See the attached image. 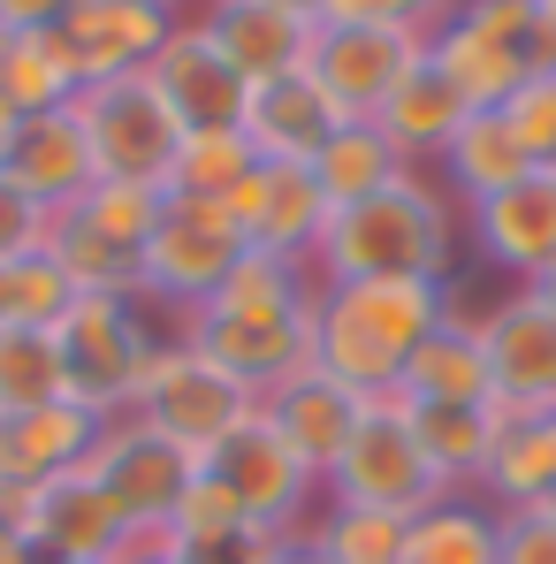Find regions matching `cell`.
I'll return each instance as SVG.
<instances>
[{"label": "cell", "instance_id": "1", "mask_svg": "<svg viewBox=\"0 0 556 564\" xmlns=\"http://www.w3.org/2000/svg\"><path fill=\"white\" fill-rule=\"evenodd\" d=\"M184 344L268 397L275 381L313 367V268L244 252V268L184 321Z\"/></svg>", "mask_w": 556, "mask_h": 564}, {"label": "cell", "instance_id": "2", "mask_svg": "<svg viewBox=\"0 0 556 564\" xmlns=\"http://www.w3.org/2000/svg\"><path fill=\"white\" fill-rule=\"evenodd\" d=\"M458 214L465 206L427 169H404L373 198L336 206V221L313 252V282H443L450 290Z\"/></svg>", "mask_w": 556, "mask_h": 564}, {"label": "cell", "instance_id": "3", "mask_svg": "<svg viewBox=\"0 0 556 564\" xmlns=\"http://www.w3.org/2000/svg\"><path fill=\"white\" fill-rule=\"evenodd\" d=\"M443 282H313V367L359 397L396 389L412 351L443 328Z\"/></svg>", "mask_w": 556, "mask_h": 564}, {"label": "cell", "instance_id": "4", "mask_svg": "<svg viewBox=\"0 0 556 564\" xmlns=\"http://www.w3.org/2000/svg\"><path fill=\"white\" fill-rule=\"evenodd\" d=\"M328 503H359V511H396V519H419L450 496V480L435 473V458L419 451V427H412V404L396 389H381L359 404V427L344 443V458L328 466Z\"/></svg>", "mask_w": 556, "mask_h": 564}, {"label": "cell", "instance_id": "5", "mask_svg": "<svg viewBox=\"0 0 556 564\" xmlns=\"http://www.w3.org/2000/svg\"><path fill=\"white\" fill-rule=\"evenodd\" d=\"M54 336H62V367H69V404H85L99 420L138 412L153 359L176 344L145 321V297H77Z\"/></svg>", "mask_w": 556, "mask_h": 564}, {"label": "cell", "instance_id": "6", "mask_svg": "<svg viewBox=\"0 0 556 564\" xmlns=\"http://www.w3.org/2000/svg\"><path fill=\"white\" fill-rule=\"evenodd\" d=\"M244 252L252 245H244V229H237V214L221 198L168 191V214H161V229L138 252V297L161 305V313H176V321H190L221 282L244 268Z\"/></svg>", "mask_w": 556, "mask_h": 564}, {"label": "cell", "instance_id": "7", "mask_svg": "<svg viewBox=\"0 0 556 564\" xmlns=\"http://www.w3.org/2000/svg\"><path fill=\"white\" fill-rule=\"evenodd\" d=\"M77 122L92 138L99 184H145L168 191L176 184V161H184V122L168 115V99L153 93V77H107L77 93Z\"/></svg>", "mask_w": 556, "mask_h": 564}, {"label": "cell", "instance_id": "8", "mask_svg": "<svg viewBox=\"0 0 556 564\" xmlns=\"http://www.w3.org/2000/svg\"><path fill=\"white\" fill-rule=\"evenodd\" d=\"M260 412V397L244 389L237 375H221L206 351H190L184 336L153 359V375H145V389H138V420H153L176 451H190L198 466L244 427Z\"/></svg>", "mask_w": 556, "mask_h": 564}, {"label": "cell", "instance_id": "9", "mask_svg": "<svg viewBox=\"0 0 556 564\" xmlns=\"http://www.w3.org/2000/svg\"><path fill=\"white\" fill-rule=\"evenodd\" d=\"M85 473L115 496V511H122L138 534H168V519H176V503H184L198 458L176 451L153 420L115 412V420H99V443H92V458H85Z\"/></svg>", "mask_w": 556, "mask_h": 564}, {"label": "cell", "instance_id": "10", "mask_svg": "<svg viewBox=\"0 0 556 564\" xmlns=\"http://www.w3.org/2000/svg\"><path fill=\"white\" fill-rule=\"evenodd\" d=\"M427 62V31L404 23H320L313 39V85L336 99L344 122H373L389 99L404 93V77Z\"/></svg>", "mask_w": 556, "mask_h": 564}, {"label": "cell", "instance_id": "11", "mask_svg": "<svg viewBox=\"0 0 556 564\" xmlns=\"http://www.w3.org/2000/svg\"><path fill=\"white\" fill-rule=\"evenodd\" d=\"M458 305V297H450ZM465 313V305H458ZM480 328V351H488V381H495V404L511 420H534V412H556V313L511 282L488 313H465Z\"/></svg>", "mask_w": 556, "mask_h": 564}, {"label": "cell", "instance_id": "12", "mask_svg": "<svg viewBox=\"0 0 556 564\" xmlns=\"http://www.w3.org/2000/svg\"><path fill=\"white\" fill-rule=\"evenodd\" d=\"M206 466L237 488V503L252 511V527H260V534H275V542H282V534H305V527H313L320 473L290 451V435H282L268 412H252V420H244V427H237ZM320 503H328V496H320Z\"/></svg>", "mask_w": 556, "mask_h": 564}, {"label": "cell", "instance_id": "13", "mask_svg": "<svg viewBox=\"0 0 556 564\" xmlns=\"http://www.w3.org/2000/svg\"><path fill=\"white\" fill-rule=\"evenodd\" d=\"M176 23L184 15H153V8H130V0H62V15L46 23V39H54L69 85L85 93V85H107V77L153 69Z\"/></svg>", "mask_w": 556, "mask_h": 564}, {"label": "cell", "instance_id": "14", "mask_svg": "<svg viewBox=\"0 0 556 564\" xmlns=\"http://www.w3.org/2000/svg\"><path fill=\"white\" fill-rule=\"evenodd\" d=\"M221 206L237 214V229H244L252 252L297 260V268H313V252H320V237H328V221H336L328 191L313 184V169H297V161H260Z\"/></svg>", "mask_w": 556, "mask_h": 564}, {"label": "cell", "instance_id": "15", "mask_svg": "<svg viewBox=\"0 0 556 564\" xmlns=\"http://www.w3.org/2000/svg\"><path fill=\"white\" fill-rule=\"evenodd\" d=\"M23 542L39 557H62V564H122L138 527L115 511V496L99 488L92 473H62L46 480L39 496H23Z\"/></svg>", "mask_w": 556, "mask_h": 564}, {"label": "cell", "instance_id": "16", "mask_svg": "<svg viewBox=\"0 0 556 564\" xmlns=\"http://www.w3.org/2000/svg\"><path fill=\"white\" fill-rule=\"evenodd\" d=\"M99 443V412L85 404H39V412H0V519L23 527V496H39L46 480L77 473Z\"/></svg>", "mask_w": 556, "mask_h": 564}, {"label": "cell", "instance_id": "17", "mask_svg": "<svg viewBox=\"0 0 556 564\" xmlns=\"http://www.w3.org/2000/svg\"><path fill=\"white\" fill-rule=\"evenodd\" d=\"M190 23L237 62L244 85H275L290 69H305L313 39H320V23L297 15L290 0H206V8H190Z\"/></svg>", "mask_w": 556, "mask_h": 564}, {"label": "cell", "instance_id": "18", "mask_svg": "<svg viewBox=\"0 0 556 564\" xmlns=\"http://www.w3.org/2000/svg\"><path fill=\"white\" fill-rule=\"evenodd\" d=\"M145 77H153V93L168 99V115H176L184 130H237V122L252 115V85L237 77V62H229L190 15L168 31V46H161V62H153Z\"/></svg>", "mask_w": 556, "mask_h": 564}, {"label": "cell", "instance_id": "19", "mask_svg": "<svg viewBox=\"0 0 556 564\" xmlns=\"http://www.w3.org/2000/svg\"><path fill=\"white\" fill-rule=\"evenodd\" d=\"M465 229H472V245H480V260H488L495 275L534 282L556 260V176L534 169L526 184L465 206Z\"/></svg>", "mask_w": 556, "mask_h": 564}, {"label": "cell", "instance_id": "20", "mask_svg": "<svg viewBox=\"0 0 556 564\" xmlns=\"http://www.w3.org/2000/svg\"><path fill=\"white\" fill-rule=\"evenodd\" d=\"M8 184H23L39 206H46V214L85 206V191L99 184V161H92L85 122H77V99L15 122V145H8Z\"/></svg>", "mask_w": 556, "mask_h": 564}, {"label": "cell", "instance_id": "21", "mask_svg": "<svg viewBox=\"0 0 556 564\" xmlns=\"http://www.w3.org/2000/svg\"><path fill=\"white\" fill-rule=\"evenodd\" d=\"M359 404H367L359 389H344V381L320 375V367H297L290 381H275V389L260 397V412L290 435V451L320 473V488H328V466L344 458V443H351V427H359Z\"/></svg>", "mask_w": 556, "mask_h": 564}, {"label": "cell", "instance_id": "22", "mask_svg": "<svg viewBox=\"0 0 556 564\" xmlns=\"http://www.w3.org/2000/svg\"><path fill=\"white\" fill-rule=\"evenodd\" d=\"M168 542H176L190 564H260L275 550V534L252 527V511L237 503V488L214 466L190 473L184 503H176V519H168Z\"/></svg>", "mask_w": 556, "mask_h": 564}, {"label": "cell", "instance_id": "23", "mask_svg": "<svg viewBox=\"0 0 556 564\" xmlns=\"http://www.w3.org/2000/svg\"><path fill=\"white\" fill-rule=\"evenodd\" d=\"M336 99L313 85V69H290L275 85H252V115H244V130H252V145H260V161H297V169H313V153L336 138Z\"/></svg>", "mask_w": 556, "mask_h": 564}, {"label": "cell", "instance_id": "24", "mask_svg": "<svg viewBox=\"0 0 556 564\" xmlns=\"http://www.w3.org/2000/svg\"><path fill=\"white\" fill-rule=\"evenodd\" d=\"M542 161L511 138V122L495 115V107H472L458 122V138L435 153V176H443V191L458 198V206H480V198H495V191L526 184Z\"/></svg>", "mask_w": 556, "mask_h": 564}, {"label": "cell", "instance_id": "25", "mask_svg": "<svg viewBox=\"0 0 556 564\" xmlns=\"http://www.w3.org/2000/svg\"><path fill=\"white\" fill-rule=\"evenodd\" d=\"M404 404H495V381H488V351H480V328L465 321L458 305L443 313V328L412 351V367L396 381Z\"/></svg>", "mask_w": 556, "mask_h": 564}, {"label": "cell", "instance_id": "26", "mask_svg": "<svg viewBox=\"0 0 556 564\" xmlns=\"http://www.w3.org/2000/svg\"><path fill=\"white\" fill-rule=\"evenodd\" d=\"M412 427L435 473L450 480V496H480V473L503 435V404H412Z\"/></svg>", "mask_w": 556, "mask_h": 564}, {"label": "cell", "instance_id": "27", "mask_svg": "<svg viewBox=\"0 0 556 564\" xmlns=\"http://www.w3.org/2000/svg\"><path fill=\"white\" fill-rule=\"evenodd\" d=\"M465 115H472V107H465V93L450 85V77H443V69H435V62H419V69L404 77V93L389 99L373 122L389 130V145H396L412 169H435V153L458 138Z\"/></svg>", "mask_w": 556, "mask_h": 564}, {"label": "cell", "instance_id": "28", "mask_svg": "<svg viewBox=\"0 0 556 564\" xmlns=\"http://www.w3.org/2000/svg\"><path fill=\"white\" fill-rule=\"evenodd\" d=\"M480 496L495 511H526V503L556 496V412H534V420L503 412V435H495V458L480 473Z\"/></svg>", "mask_w": 556, "mask_h": 564}, {"label": "cell", "instance_id": "29", "mask_svg": "<svg viewBox=\"0 0 556 564\" xmlns=\"http://www.w3.org/2000/svg\"><path fill=\"white\" fill-rule=\"evenodd\" d=\"M503 550V511L488 496H443L404 527V564H495Z\"/></svg>", "mask_w": 556, "mask_h": 564}, {"label": "cell", "instance_id": "30", "mask_svg": "<svg viewBox=\"0 0 556 564\" xmlns=\"http://www.w3.org/2000/svg\"><path fill=\"white\" fill-rule=\"evenodd\" d=\"M412 161L389 145V130L381 122H336V138L313 153V184L328 191V206H359L373 198L381 184H396Z\"/></svg>", "mask_w": 556, "mask_h": 564}, {"label": "cell", "instance_id": "31", "mask_svg": "<svg viewBox=\"0 0 556 564\" xmlns=\"http://www.w3.org/2000/svg\"><path fill=\"white\" fill-rule=\"evenodd\" d=\"M427 62L450 77L465 93V107H503V99L519 93L526 77H534V54H511V46H488V39H472L458 23H443L435 39H427Z\"/></svg>", "mask_w": 556, "mask_h": 564}, {"label": "cell", "instance_id": "32", "mask_svg": "<svg viewBox=\"0 0 556 564\" xmlns=\"http://www.w3.org/2000/svg\"><path fill=\"white\" fill-rule=\"evenodd\" d=\"M77 85L54 54L46 31H0V107L23 122V115H46V107H69Z\"/></svg>", "mask_w": 556, "mask_h": 564}, {"label": "cell", "instance_id": "33", "mask_svg": "<svg viewBox=\"0 0 556 564\" xmlns=\"http://www.w3.org/2000/svg\"><path fill=\"white\" fill-rule=\"evenodd\" d=\"M46 260L77 282V297H138V260H130L122 245H107L85 214H54Z\"/></svg>", "mask_w": 556, "mask_h": 564}, {"label": "cell", "instance_id": "34", "mask_svg": "<svg viewBox=\"0 0 556 564\" xmlns=\"http://www.w3.org/2000/svg\"><path fill=\"white\" fill-rule=\"evenodd\" d=\"M69 397L62 336L54 328H0V412H39Z\"/></svg>", "mask_w": 556, "mask_h": 564}, {"label": "cell", "instance_id": "35", "mask_svg": "<svg viewBox=\"0 0 556 564\" xmlns=\"http://www.w3.org/2000/svg\"><path fill=\"white\" fill-rule=\"evenodd\" d=\"M404 527L396 511H359V503H320L305 542L320 550V564H404Z\"/></svg>", "mask_w": 556, "mask_h": 564}, {"label": "cell", "instance_id": "36", "mask_svg": "<svg viewBox=\"0 0 556 564\" xmlns=\"http://www.w3.org/2000/svg\"><path fill=\"white\" fill-rule=\"evenodd\" d=\"M252 169H260V145H252L244 122L237 130H184V161H176V184L168 191H184V198H229Z\"/></svg>", "mask_w": 556, "mask_h": 564}, {"label": "cell", "instance_id": "37", "mask_svg": "<svg viewBox=\"0 0 556 564\" xmlns=\"http://www.w3.org/2000/svg\"><path fill=\"white\" fill-rule=\"evenodd\" d=\"M69 305H77V282L62 275L46 252L0 268V321H8V328H62Z\"/></svg>", "mask_w": 556, "mask_h": 564}, {"label": "cell", "instance_id": "38", "mask_svg": "<svg viewBox=\"0 0 556 564\" xmlns=\"http://www.w3.org/2000/svg\"><path fill=\"white\" fill-rule=\"evenodd\" d=\"M69 214H85L107 245H122L130 260L145 252V237L161 229V214H168V191H145V184H92L85 191V206H69Z\"/></svg>", "mask_w": 556, "mask_h": 564}, {"label": "cell", "instance_id": "39", "mask_svg": "<svg viewBox=\"0 0 556 564\" xmlns=\"http://www.w3.org/2000/svg\"><path fill=\"white\" fill-rule=\"evenodd\" d=\"M495 115H503V122H511V138L549 169V161H556V69H534V77L503 99Z\"/></svg>", "mask_w": 556, "mask_h": 564}, {"label": "cell", "instance_id": "40", "mask_svg": "<svg viewBox=\"0 0 556 564\" xmlns=\"http://www.w3.org/2000/svg\"><path fill=\"white\" fill-rule=\"evenodd\" d=\"M46 237H54V214H46L23 184H8V176H0V268H15V260L46 252Z\"/></svg>", "mask_w": 556, "mask_h": 564}, {"label": "cell", "instance_id": "41", "mask_svg": "<svg viewBox=\"0 0 556 564\" xmlns=\"http://www.w3.org/2000/svg\"><path fill=\"white\" fill-rule=\"evenodd\" d=\"M458 0H328V23H404V31H443Z\"/></svg>", "mask_w": 556, "mask_h": 564}, {"label": "cell", "instance_id": "42", "mask_svg": "<svg viewBox=\"0 0 556 564\" xmlns=\"http://www.w3.org/2000/svg\"><path fill=\"white\" fill-rule=\"evenodd\" d=\"M495 564H556V519L542 511H503V550Z\"/></svg>", "mask_w": 556, "mask_h": 564}, {"label": "cell", "instance_id": "43", "mask_svg": "<svg viewBox=\"0 0 556 564\" xmlns=\"http://www.w3.org/2000/svg\"><path fill=\"white\" fill-rule=\"evenodd\" d=\"M62 15V0H0V31H46Z\"/></svg>", "mask_w": 556, "mask_h": 564}, {"label": "cell", "instance_id": "44", "mask_svg": "<svg viewBox=\"0 0 556 564\" xmlns=\"http://www.w3.org/2000/svg\"><path fill=\"white\" fill-rule=\"evenodd\" d=\"M122 564H190L184 550H176V542H168V534H138V542H130V557Z\"/></svg>", "mask_w": 556, "mask_h": 564}, {"label": "cell", "instance_id": "45", "mask_svg": "<svg viewBox=\"0 0 556 564\" xmlns=\"http://www.w3.org/2000/svg\"><path fill=\"white\" fill-rule=\"evenodd\" d=\"M260 564H320V550H313L305 534H282V542H275V550H268Z\"/></svg>", "mask_w": 556, "mask_h": 564}, {"label": "cell", "instance_id": "46", "mask_svg": "<svg viewBox=\"0 0 556 564\" xmlns=\"http://www.w3.org/2000/svg\"><path fill=\"white\" fill-rule=\"evenodd\" d=\"M31 557H39V550L23 542V527H15V519H0V564H31Z\"/></svg>", "mask_w": 556, "mask_h": 564}, {"label": "cell", "instance_id": "47", "mask_svg": "<svg viewBox=\"0 0 556 564\" xmlns=\"http://www.w3.org/2000/svg\"><path fill=\"white\" fill-rule=\"evenodd\" d=\"M526 290H534V297H542V305H549V313H556V260H549V268H542V275H534V282H526Z\"/></svg>", "mask_w": 556, "mask_h": 564}, {"label": "cell", "instance_id": "48", "mask_svg": "<svg viewBox=\"0 0 556 564\" xmlns=\"http://www.w3.org/2000/svg\"><path fill=\"white\" fill-rule=\"evenodd\" d=\"M8 145H15V115L0 107V176H8Z\"/></svg>", "mask_w": 556, "mask_h": 564}, {"label": "cell", "instance_id": "49", "mask_svg": "<svg viewBox=\"0 0 556 564\" xmlns=\"http://www.w3.org/2000/svg\"><path fill=\"white\" fill-rule=\"evenodd\" d=\"M130 8H153V15H190V0H130Z\"/></svg>", "mask_w": 556, "mask_h": 564}, {"label": "cell", "instance_id": "50", "mask_svg": "<svg viewBox=\"0 0 556 564\" xmlns=\"http://www.w3.org/2000/svg\"><path fill=\"white\" fill-rule=\"evenodd\" d=\"M297 15H313V23H328V0H290Z\"/></svg>", "mask_w": 556, "mask_h": 564}, {"label": "cell", "instance_id": "51", "mask_svg": "<svg viewBox=\"0 0 556 564\" xmlns=\"http://www.w3.org/2000/svg\"><path fill=\"white\" fill-rule=\"evenodd\" d=\"M526 511H542V519H556V496H542V503H526Z\"/></svg>", "mask_w": 556, "mask_h": 564}, {"label": "cell", "instance_id": "52", "mask_svg": "<svg viewBox=\"0 0 556 564\" xmlns=\"http://www.w3.org/2000/svg\"><path fill=\"white\" fill-rule=\"evenodd\" d=\"M31 564H62V557H31Z\"/></svg>", "mask_w": 556, "mask_h": 564}, {"label": "cell", "instance_id": "53", "mask_svg": "<svg viewBox=\"0 0 556 564\" xmlns=\"http://www.w3.org/2000/svg\"><path fill=\"white\" fill-rule=\"evenodd\" d=\"M190 8H206V0H190Z\"/></svg>", "mask_w": 556, "mask_h": 564}, {"label": "cell", "instance_id": "54", "mask_svg": "<svg viewBox=\"0 0 556 564\" xmlns=\"http://www.w3.org/2000/svg\"><path fill=\"white\" fill-rule=\"evenodd\" d=\"M549 176H556V161H549Z\"/></svg>", "mask_w": 556, "mask_h": 564}, {"label": "cell", "instance_id": "55", "mask_svg": "<svg viewBox=\"0 0 556 564\" xmlns=\"http://www.w3.org/2000/svg\"><path fill=\"white\" fill-rule=\"evenodd\" d=\"M0 328H8V321H0Z\"/></svg>", "mask_w": 556, "mask_h": 564}]
</instances>
